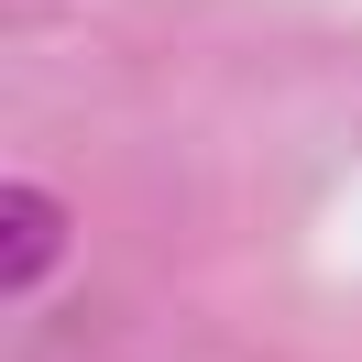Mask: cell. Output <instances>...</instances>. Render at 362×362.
Segmentation results:
<instances>
[{
  "label": "cell",
  "instance_id": "6da1fadb",
  "mask_svg": "<svg viewBox=\"0 0 362 362\" xmlns=\"http://www.w3.org/2000/svg\"><path fill=\"white\" fill-rule=\"evenodd\" d=\"M55 242H66V220L45 187H0V286H45Z\"/></svg>",
  "mask_w": 362,
  "mask_h": 362
}]
</instances>
